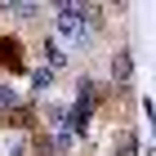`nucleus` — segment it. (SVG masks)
Listing matches in <instances>:
<instances>
[{
  "label": "nucleus",
  "mask_w": 156,
  "mask_h": 156,
  "mask_svg": "<svg viewBox=\"0 0 156 156\" xmlns=\"http://www.w3.org/2000/svg\"><path fill=\"white\" fill-rule=\"evenodd\" d=\"M54 27H58V36H62V40H72L76 49H89V40H94V31L85 27V9H80V5H58Z\"/></svg>",
  "instance_id": "obj_1"
},
{
  "label": "nucleus",
  "mask_w": 156,
  "mask_h": 156,
  "mask_svg": "<svg viewBox=\"0 0 156 156\" xmlns=\"http://www.w3.org/2000/svg\"><path fill=\"white\" fill-rule=\"evenodd\" d=\"M0 67H5V72H23L27 62H23V45H18V40L13 36H0Z\"/></svg>",
  "instance_id": "obj_2"
},
{
  "label": "nucleus",
  "mask_w": 156,
  "mask_h": 156,
  "mask_svg": "<svg viewBox=\"0 0 156 156\" xmlns=\"http://www.w3.org/2000/svg\"><path fill=\"white\" fill-rule=\"evenodd\" d=\"M129 76H134V54L129 49H116V54H112V80L129 85Z\"/></svg>",
  "instance_id": "obj_3"
},
{
  "label": "nucleus",
  "mask_w": 156,
  "mask_h": 156,
  "mask_svg": "<svg viewBox=\"0 0 156 156\" xmlns=\"http://www.w3.org/2000/svg\"><path fill=\"white\" fill-rule=\"evenodd\" d=\"M40 54H45V62H49V72H58V67H67V49L58 45V36H49L45 45H40Z\"/></svg>",
  "instance_id": "obj_4"
},
{
  "label": "nucleus",
  "mask_w": 156,
  "mask_h": 156,
  "mask_svg": "<svg viewBox=\"0 0 156 156\" xmlns=\"http://www.w3.org/2000/svg\"><path fill=\"white\" fill-rule=\"evenodd\" d=\"M94 98H98V85L89 80V76H80V80H76V107H89V112H94Z\"/></svg>",
  "instance_id": "obj_5"
},
{
  "label": "nucleus",
  "mask_w": 156,
  "mask_h": 156,
  "mask_svg": "<svg viewBox=\"0 0 156 156\" xmlns=\"http://www.w3.org/2000/svg\"><path fill=\"white\" fill-rule=\"evenodd\" d=\"M5 125L9 129H31L36 116H31V107H13V112H5Z\"/></svg>",
  "instance_id": "obj_6"
},
{
  "label": "nucleus",
  "mask_w": 156,
  "mask_h": 156,
  "mask_svg": "<svg viewBox=\"0 0 156 156\" xmlns=\"http://www.w3.org/2000/svg\"><path fill=\"white\" fill-rule=\"evenodd\" d=\"M40 116H45L54 129H62V125H67V107H62V103H45V107H40Z\"/></svg>",
  "instance_id": "obj_7"
},
{
  "label": "nucleus",
  "mask_w": 156,
  "mask_h": 156,
  "mask_svg": "<svg viewBox=\"0 0 156 156\" xmlns=\"http://www.w3.org/2000/svg\"><path fill=\"white\" fill-rule=\"evenodd\" d=\"M134 152H138V138H134L129 129H125V134H116V147H112V156H134Z\"/></svg>",
  "instance_id": "obj_8"
},
{
  "label": "nucleus",
  "mask_w": 156,
  "mask_h": 156,
  "mask_svg": "<svg viewBox=\"0 0 156 156\" xmlns=\"http://www.w3.org/2000/svg\"><path fill=\"white\" fill-rule=\"evenodd\" d=\"M49 85H54V72H49V67H36V72H31V89H36V98L45 94Z\"/></svg>",
  "instance_id": "obj_9"
},
{
  "label": "nucleus",
  "mask_w": 156,
  "mask_h": 156,
  "mask_svg": "<svg viewBox=\"0 0 156 156\" xmlns=\"http://www.w3.org/2000/svg\"><path fill=\"white\" fill-rule=\"evenodd\" d=\"M49 143H54V156H67V152H72V143H76V138H72L67 129H54V138H49Z\"/></svg>",
  "instance_id": "obj_10"
},
{
  "label": "nucleus",
  "mask_w": 156,
  "mask_h": 156,
  "mask_svg": "<svg viewBox=\"0 0 156 156\" xmlns=\"http://www.w3.org/2000/svg\"><path fill=\"white\" fill-rule=\"evenodd\" d=\"M23 107V98H18V89H9V85H0V112H13Z\"/></svg>",
  "instance_id": "obj_11"
}]
</instances>
